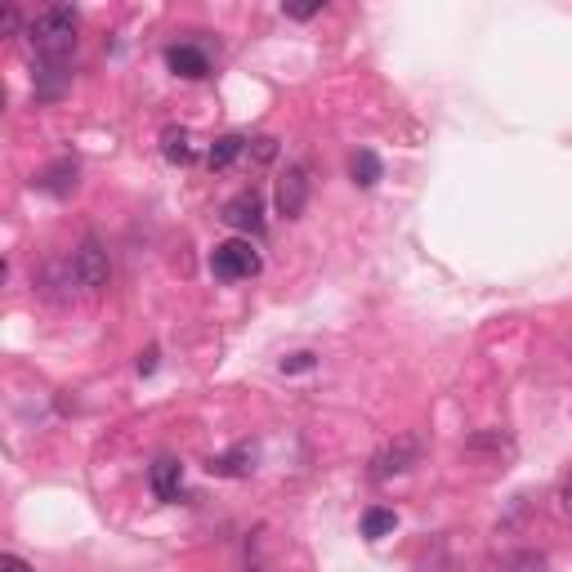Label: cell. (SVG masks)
<instances>
[{
    "instance_id": "obj_1",
    "label": "cell",
    "mask_w": 572,
    "mask_h": 572,
    "mask_svg": "<svg viewBox=\"0 0 572 572\" xmlns=\"http://www.w3.org/2000/svg\"><path fill=\"white\" fill-rule=\"evenodd\" d=\"M76 27H81V18H76L72 5L41 9V14L27 23V41H32L36 59L41 63H68L72 50H76Z\"/></svg>"
},
{
    "instance_id": "obj_2",
    "label": "cell",
    "mask_w": 572,
    "mask_h": 572,
    "mask_svg": "<svg viewBox=\"0 0 572 572\" xmlns=\"http://www.w3.org/2000/svg\"><path fill=\"white\" fill-rule=\"evenodd\" d=\"M211 273L219 282H246L260 273V251L251 246V237H228L211 251Z\"/></svg>"
},
{
    "instance_id": "obj_3",
    "label": "cell",
    "mask_w": 572,
    "mask_h": 572,
    "mask_svg": "<svg viewBox=\"0 0 572 572\" xmlns=\"http://www.w3.org/2000/svg\"><path fill=\"white\" fill-rule=\"evenodd\" d=\"M72 278L85 286V291H103L112 278V264H108V251H103L99 237H81V246H76L72 255Z\"/></svg>"
},
{
    "instance_id": "obj_4",
    "label": "cell",
    "mask_w": 572,
    "mask_h": 572,
    "mask_svg": "<svg viewBox=\"0 0 572 572\" xmlns=\"http://www.w3.org/2000/svg\"><path fill=\"white\" fill-rule=\"evenodd\" d=\"M416 461H421V438H416V434H403V438H394L389 447H380V452L371 456V479L385 483V479H394V474L412 470Z\"/></svg>"
},
{
    "instance_id": "obj_5",
    "label": "cell",
    "mask_w": 572,
    "mask_h": 572,
    "mask_svg": "<svg viewBox=\"0 0 572 572\" xmlns=\"http://www.w3.org/2000/svg\"><path fill=\"white\" fill-rule=\"evenodd\" d=\"M304 206H309V175H304V166H286L278 179V215L300 219Z\"/></svg>"
},
{
    "instance_id": "obj_6",
    "label": "cell",
    "mask_w": 572,
    "mask_h": 572,
    "mask_svg": "<svg viewBox=\"0 0 572 572\" xmlns=\"http://www.w3.org/2000/svg\"><path fill=\"white\" fill-rule=\"evenodd\" d=\"M224 224H233L237 233H264V202L255 188H246V193H237L233 202L224 206Z\"/></svg>"
},
{
    "instance_id": "obj_7",
    "label": "cell",
    "mask_w": 572,
    "mask_h": 572,
    "mask_svg": "<svg viewBox=\"0 0 572 572\" xmlns=\"http://www.w3.org/2000/svg\"><path fill=\"white\" fill-rule=\"evenodd\" d=\"M148 483L157 492V501H184V461L179 456H161L148 470Z\"/></svg>"
},
{
    "instance_id": "obj_8",
    "label": "cell",
    "mask_w": 572,
    "mask_h": 572,
    "mask_svg": "<svg viewBox=\"0 0 572 572\" xmlns=\"http://www.w3.org/2000/svg\"><path fill=\"white\" fill-rule=\"evenodd\" d=\"M166 63H170V72L184 76V81H202V76L211 72V54L197 50V45H170Z\"/></svg>"
},
{
    "instance_id": "obj_9",
    "label": "cell",
    "mask_w": 572,
    "mask_h": 572,
    "mask_svg": "<svg viewBox=\"0 0 572 572\" xmlns=\"http://www.w3.org/2000/svg\"><path fill=\"white\" fill-rule=\"evenodd\" d=\"M206 470H211L215 479H246V474L255 470V447L251 443H237L233 452L211 456V465H206Z\"/></svg>"
},
{
    "instance_id": "obj_10",
    "label": "cell",
    "mask_w": 572,
    "mask_h": 572,
    "mask_svg": "<svg viewBox=\"0 0 572 572\" xmlns=\"http://www.w3.org/2000/svg\"><path fill=\"white\" fill-rule=\"evenodd\" d=\"M76 175H81L76 157H59L54 166H45V170H41V179H36V184H41L45 193H54V197H68L72 188H76Z\"/></svg>"
},
{
    "instance_id": "obj_11",
    "label": "cell",
    "mask_w": 572,
    "mask_h": 572,
    "mask_svg": "<svg viewBox=\"0 0 572 572\" xmlns=\"http://www.w3.org/2000/svg\"><path fill=\"white\" fill-rule=\"evenodd\" d=\"M68 85H72L68 63H41V72H36V99H59Z\"/></svg>"
},
{
    "instance_id": "obj_12",
    "label": "cell",
    "mask_w": 572,
    "mask_h": 572,
    "mask_svg": "<svg viewBox=\"0 0 572 572\" xmlns=\"http://www.w3.org/2000/svg\"><path fill=\"white\" fill-rule=\"evenodd\" d=\"M349 175H354L358 188H376L380 184V157L371 148H358L354 157H349Z\"/></svg>"
},
{
    "instance_id": "obj_13",
    "label": "cell",
    "mask_w": 572,
    "mask_h": 572,
    "mask_svg": "<svg viewBox=\"0 0 572 572\" xmlns=\"http://www.w3.org/2000/svg\"><path fill=\"white\" fill-rule=\"evenodd\" d=\"M394 528H398V514H394V510H385V505H371V510L362 514V537H367V541L389 537Z\"/></svg>"
},
{
    "instance_id": "obj_14",
    "label": "cell",
    "mask_w": 572,
    "mask_h": 572,
    "mask_svg": "<svg viewBox=\"0 0 572 572\" xmlns=\"http://www.w3.org/2000/svg\"><path fill=\"white\" fill-rule=\"evenodd\" d=\"M246 143H251V139H242V135L215 139V143H211V157H206V161H211V170H228V166H233V161L246 152Z\"/></svg>"
},
{
    "instance_id": "obj_15",
    "label": "cell",
    "mask_w": 572,
    "mask_h": 572,
    "mask_svg": "<svg viewBox=\"0 0 572 572\" xmlns=\"http://www.w3.org/2000/svg\"><path fill=\"white\" fill-rule=\"evenodd\" d=\"M161 152H166V161H175V166H188V161H193V139H188V130L170 126L166 135H161Z\"/></svg>"
},
{
    "instance_id": "obj_16",
    "label": "cell",
    "mask_w": 572,
    "mask_h": 572,
    "mask_svg": "<svg viewBox=\"0 0 572 572\" xmlns=\"http://www.w3.org/2000/svg\"><path fill=\"white\" fill-rule=\"evenodd\" d=\"M510 572H546V555H537V550H523V555L510 559Z\"/></svg>"
},
{
    "instance_id": "obj_17",
    "label": "cell",
    "mask_w": 572,
    "mask_h": 572,
    "mask_svg": "<svg viewBox=\"0 0 572 572\" xmlns=\"http://www.w3.org/2000/svg\"><path fill=\"white\" fill-rule=\"evenodd\" d=\"M282 371H286V376H291V371H313V354H304V349H300V354L282 358Z\"/></svg>"
},
{
    "instance_id": "obj_18",
    "label": "cell",
    "mask_w": 572,
    "mask_h": 572,
    "mask_svg": "<svg viewBox=\"0 0 572 572\" xmlns=\"http://www.w3.org/2000/svg\"><path fill=\"white\" fill-rule=\"evenodd\" d=\"M282 14L286 18H313V14H322V0H313V5H282Z\"/></svg>"
},
{
    "instance_id": "obj_19",
    "label": "cell",
    "mask_w": 572,
    "mask_h": 572,
    "mask_svg": "<svg viewBox=\"0 0 572 572\" xmlns=\"http://www.w3.org/2000/svg\"><path fill=\"white\" fill-rule=\"evenodd\" d=\"M18 23H23V18H18V9H14V5L0 9V32H5V36H14V32H18Z\"/></svg>"
},
{
    "instance_id": "obj_20",
    "label": "cell",
    "mask_w": 572,
    "mask_h": 572,
    "mask_svg": "<svg viewBox=\"0 0 572 572\" xmlns=\"http://www.w3.org/2000/svg\"><path fill=\"white\" fill-rule=\"evenodd\" d=\"M559 514H564V519H572V470H568V479L559 483Z\"/></svg>"
},
{
    "instance_id": "obj_21",
    "label": "cell",
    "mask_w": 572,
    "mask_h": 572,
    "mask_svg": "<svg viewBox=\"0 0 572 572\" xmlns=\"http://www.w3.org/2000/svg\"><path fill=\"white\" fill-rule=\"evenodd\" d=\"M157 345H148V349H143V354H139V376H152V371H157Z\"/></svg>"
},
{
    "instance_id": "obj_22",
    "label": "cell",
    "mask_w": 572,
    "mask_h": 572,
    "mask_svg": "<svg viewBox=\"0 0 572 572\" xmlns=\"http://www.w3.org/2000/svg\"><path fill=\"white\" fill-rule=\"evenodd\" d=\"M255 157H260V161H273V157H278V139H269V135L255 139Z\"/></svg>"
},
{
    "instance_id": "obj_23",
    "label": "cell",
    "mask_w": 572,
    "mask_h": 572,
    "mask_svg": "<svg viewBox=\"0 0 572 572\" xmlns=\"http://www.w3.org/2000/svg\"><path fill=\"white\" fill-rule=\"evenodd\" d=\"M0 572H32L18 555H0Z\"/></svg>"
}]
</instances>
